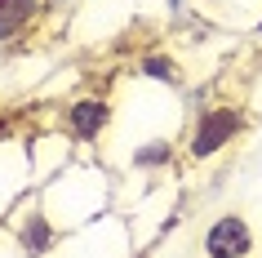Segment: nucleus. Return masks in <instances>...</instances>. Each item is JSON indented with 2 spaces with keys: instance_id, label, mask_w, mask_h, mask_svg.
Masks as SVG:
<instances>
[{
  "instance_id": "7",
  "label": "nucleus",
  "mask_w": 262,
  "mask_h": 258,
  "mask_svg": "<svg viewBox=\"0 0 262 258\" xmlns=\"http://www.w3.org/2000/svg\"><path fill=\"white\" fill-rule=\"evenodd\" d=\"M31 187H36V174H31L27 134L23 138H5V143H0V223L9 218V209H14Z\"/></svg>"
},
{
  "instance_id": "11",
  "label": "nucleus",
  "mask_w": 262,
  "mask_h": 258,
  "mask_svg": "<svg viewBox=\"0 0 262 258\" xmlns=\"http://www.w3.org/2000/svg\"><path fill=\"white\" fill-rule=\"evenodd\" d=\"M18 89H27V81H18V71H14V63H9V54L0 58V111L14 103V94Z\"/></svg>"
},
{
  "instance_id": "10",
  "label": "nucleus",
  "mask_w": 262,
  "mask_h": 258,
  "mask_svg": "<svg viewBox=\"0 0 262 258\" xmlns=\"http://www.w3.org/2000/svg\"><path fill=\"white\" fill-rule=\"evenodd\" d=\"M134 76L138 81H151V85H165V89H182V63L169 49H147V54H138Z\"/></svg>"
},
{
  "instance_id": "6",
  "label": "nucleus",
  "mask_w": 262,
  "mask_h": 258,
  "mask_svg": "<svg viewBox=\"0 0 262 258\" xmlns=\"http://www.w3.org/2000/svg\"><path fill=\"white\" fill-rule=\"evenodd\" d=\"M200 258H253L258 249V231L240 209H227V214H213L195 241Z\"/></svg>"
},
{
  "instance_id": "9",
  "label": "nucleus",
  "mask_w": 262,
  "mask_h": 258,
  "mask_svg": "<svg viewBox=\"0 0 262 258\" xmlns=\"http://www.w3.org/2000/svg\"><path fill=\"white\" fill-rule=\"evenodd\" d=\"M27 147H31V174H36V187H45L54 174H62V169L80 156V147H76L58 125H49V129H31Z\"/></svg>"
},
{
  "instance_id": "8",
  "label": "nucleus",
  "mask_w": 262,
  "mask_h": 258,
  "mask_svg": "<svg viewBox=\"0 0 262 258\" xmlns=\"http://www.w3.org/2000/svg\"><path fill=\"white\" fill-rule=\"evenodd\" d=\"M58 0H0V58L23 49L45 27V18Z\"/></svg>"
},
{
  "instance_id": "3",
  "label": "nucleus",
  "mask_w": 262,
  "mask_h": 258,
  "mask_svg": "<svg viewBox=\"0 0 262 258\" xmlns=\"http://www.w3.org/2000/svg\"><path fill=\"white\" fill-rule=\"evenodd\" d=\"M54 125L80 147V156H98L111 134V125H116V98L102 94V89H80V94H71L58 107Z\"/></svg>"
},
{
  "instance_id": "12",
  "label": "nucleus",
  "mask_w": 262,
  "mask_h": 258,
  "mask_svg": "<svg viewBox=\"0 0 262 258\" xmlns=\"http://www.w3.org/2000/svg\"><path fill=\"white\" fill-rule=\"evenodd\" d=\"M0 258H23V249L14 245V236H9L5 227H0Z\"/></svg>"
},
{
  "instance_id": "14",
  "label": "nucleus",
  "mask_w": 262,
  "mask_h": 258,
  "mask_svg": "<svg viewBox=\"0 0 262 258\" xmlns=\"http://www.w3.org/2000/svg\"><path fill=\"white\" fill-rule=\"evenodd\" d=\"M253 36H258V41H262V18H258V23H253Z\"/></svg>"
},
{
  "instance_id": "2",
  "label": "nucleus",
  "mask_w": 262,
  "mask_h": 258,
  "mask_svg": "<svg viewBox=\"0 0 262 258\" xmlns=\"http://www.w3.org/2000/svg\"><path fill=\"white\" fill-rule=\"evenodd\" d=\"M249 134V107L235 98H205L187 111L182 129V161L187 165H213Z\"/></svg>"
},
{
  "instance_id": "15",
  "label": "nucleus",
  "mask_w": 262,
  "mask_h": 258,
  "mask_svg": "<svg viewBox=\"0 0 262 258\" xmlns=\"http://www.w3.org/2000/svg\"><path fill=\"white\" fill-rule=\"evenodd\" d=\"M71 5H84V0H71Z\"/></svg>"
},
{
  "instance_id": "13",
  "label": "nucleus",
  "mask_w": 262,
  "mask_h": 258,
  "mask_svg": "<svg viewBox=\"0 0 262 258\" xmlns=\"http://www.w3.org/2000/svg\"><path fill=\"white\" fill-rule=\"evenodd\" d=\"M182 5H187V0H169V9H173V14H182Z\"/></svg>"
},
{
  "instance_id": "1",
  "label": "nucleus",
  "mask_w": 262,
  "mask_h": 258,
  "mask_svg": "<svg viewBox=\"0 0 262 258\" xmlns=\"http://www.w3.org/2000/svg\"><path fill=\"white\" fill-rule=\"evenodd\" d=\"M36 196H40V205L49 209V218H54L58 227H62V236H67V231H76V227H84V223H94V218L111 214V209L120 205V174H116L102 156H76L62 174H54L45 187H36Z\"/></svg>"
},
{
  "instance_id": "5",
  "label": "nucleus",
  "mask_w": 262,
  "mask_h": 258,
  "mask_svg": "<svg viewBox=\"0 0 262 258\" xmlns=\"http://www.w3.org/2000/svg\"><path fill=\"white\" fill-rule=\"evenodd\" d=\"M0 227L14 236V245L23 249V258H54L58 249H62V227L49 218V209L40 205L36 187L9 209V218H5Z\"/></svg>"
},
{
  "instance_id": "4",
  "label": "nucleus",
  "mask_w": 262,
  "mask_h": 258,
  "mask_svg": "<svg viewBox=\"0 0 262 258\" xmlns=\"http://www.w3.org/2000/svg\"><path fill=\"white\" fill-rule=\"evenodd\" d=\"M134 227H129V214H102L94 223H84V227L67 231L62 236V249L54 258H129L134 249Z\"/></svg>"
}]
</instances>
